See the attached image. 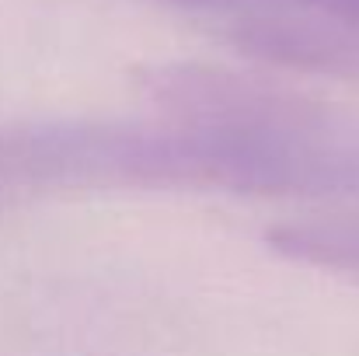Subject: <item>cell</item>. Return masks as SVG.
<instances>
[{
    "mask_svg": "<svg viewBox=\"0 0 359 356\" xmlns=\"http://www.w3.org/2000/svg\"><path fill=\"white\" fill-rule=\"evenodd\" d=\"M140 88L168 122L241 136H293L318 129L335 116L321 102L283 84L192 60L143 67Z\"/></svg>",
    "mask_w": 359,
    "mask_h": 356,
    "instance_id": "2",
    "label": "cell"
},
{
    "mask_svg": "<svg viewBox=\"0 0 359 356\" xmlns=\"http://www.w3.org/2000/svg\"><path fill=\"white\" fill-rule=\"evenodd\" d=\"M0 182L339 196L359 192V122L332 116L293 136H241L178 122L39 119L0 129Z\"/></svg>",
    "mask_w": 359,
    "mask_h": 356,
    "instance_id": "1",
    "label": "cell"
},
{
    "mask_svg": "<svg viewBox=\"0 0 359 356\" xmlns=\"http://www.w3.org/2000/svg\"><path fill=\"white\" fill-rule=\"evenodd\" d=\"M297 4H307V7H318V11H332V14L359 18V0H297Z\"/></svg>",
    "mask_w": 359,
    "mask_h": 356,
    "instance_id": "5",
    "label": "cell"
},
{
    "mask_svg": "<svg viewBox=\"0 0 359 356\" xmlns=\"http://www.w3.org/2000/svg\"><path fill=\"white\" fill-rule=\"evenodd\" d=\"M161 4H175V7H189V11H210V14H224L227 21H234L241 14H251L272 0H161Z\"/></svg>",
    "mask_w": 359,
    "mask_h": 356,
    "instance_id": "4",
    "label": "cell"
},
{
    "mask_svg": "<svg viewBox=\"0 0 359 356\" xmlns=\"http://www.w3.org/2000/svg\"><path fill=\"white\" fill-rule=\"evenodd\" d=\"M265 244L286 262L359 279V213L283 220L265 231Z\"/></svg>",
    "mask_w": 359,
    "mask_h": 356,
    "instance_id": "3",
    "label": "cell"
}]
</instances>
